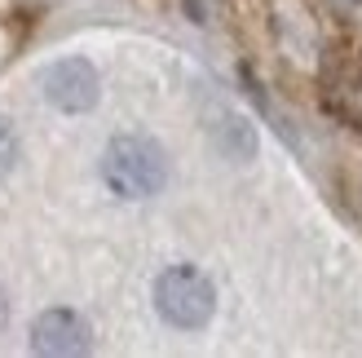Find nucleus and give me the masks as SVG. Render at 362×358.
Instances as JSON below:
<instances>
[{
	"instance_id": "f257e3e1",
	"label": "nucleus",
	"mask_w": 362,
	"mask_h": 358,
	"mask_svg": "<svg viewBox=\"0 0 362 358\" xmlns=\"http://www.w3.org/2000/svg\"><path fill=\"white\" fill-rule=\"evenodd\" d=\"M102 182L119 200H151L168 182V155L146 133H119L102 151Z\"/></svg>"
},
{
	"instance_id": "f03ea898",
	"label": "nucleus",
	"mask_w": 362,
	"mask_h": 358,
	"mask_svg": "<svg viewBox=\"0 0 362 358\" xmlns=\"http://www.w3.org/2000/svg\"><path fill=\"white\" fill-rule=\"evenodd\" d=\"M155 310H159L164 323H173L181 332H194L212 318L216 292H212L204 270H194V265H168V270L155 279Z\"/></svg>"
},
{
	"instance_id": "7ed1b4c3",
	"label": "nucleus",
	"mask_w": 362,
	"mask_h": 358,
	"mask_svg": "<svg viewBox=\"0 0 362 358\" xmlns=\"http://www.w3.org/2000/svg\"><path fill=\"white\" fill-rule=\"evenodd\" d=\"M98 93H102V84L88 58H62L45 71V98L66 115H80L88 106H98Z\"/></svg>"
},
{
	"instance_id": "20e7f679",
	"label": "nucleus",
	"mask_w": 362,
	"mask_h": 358,
	"mask_svg": "<svg viewBox=\"0 0 362 358\" xmlns=\"http://www.w3.org/2000/svg\"><path fill=\"white\" fill-rule=\"evenodd\" d=\"M31 350H35V354H53V358L88 354V350H93V332H88L84 314L58 306V310H45V314L31 323Z\"/></svg>"
},
{
	"instance_id": "39448f33",
	"label": "nucleus",
	"mask_w": 362,
	"mask_h": 358,
	"mask_svg": "<svg viewBox=\"0 0 362 358\" xmlns=\"http://www.w3.org/2000/svg\"><path fill=\"white\" fill-rule=\"evenodd\" d=\"M212 133H216V146H221L230 159H247V155H257V133H252V124L243 115H234V111H221L212 124Z\"/></svg>"
},
{
	"instance_id": "423d86ee",
	"label": "nucleus",
	"mask_w": 362,
	"mask_h": 358,
	"mask_svg": "<svg viewBox=\"0 0 362 358\" xmlns=\"http://www.w3.org/2000/svg\"><path fill=\"white\" fill-rule=\"evenodd\" d=\"M327 106L345 124L362 129V71H340L332 80V88H327Z\"/></svg>"
},
{
	"instance_id": "0eeeda50",
	"label": "nucleus",
	"mask_w": 362,
	"mask_h": 358,
	"mask_svg": "<svg viewBox=\"0 0 362 358\" xmlns=\"http://www.w3.org/2000/svg\"><path fill=\"white\" fill-rule=\"evenodd\" d=\"M13 159H18V137L9 129V120H0V177L13 168Z\"/></svg>"
},
{
	"instance_id": "6e6552de",
	"label": "nucleus",
	"mask_w": 362,
	"mask_h": 358,
	"mask_svg": "<svg viewBox=\"0 0 362 358\" xmlns=\"http://www.w3.org/2000/svg\"><path fill=\"white\" fill-rule=\"evenodd\" d=\"M216 5H221V0H186V13L194 18V23H212Z\"/></svg>"
},
{
	"instance_id": "1a4fd4ad",
	"label": "nucleus",
	"mask_w": 362,
	"mask_h": 358,
	"mask_svg": "<svg viewBox=\"0 0 362 358\" xmlns=\"http://www.w3.org/2000/svg\"><path fill=\"white\" fill-rule=\"evenodd\" d=\"M0 328H5V301H0Z\"/></svg>"
}]
</instances>
